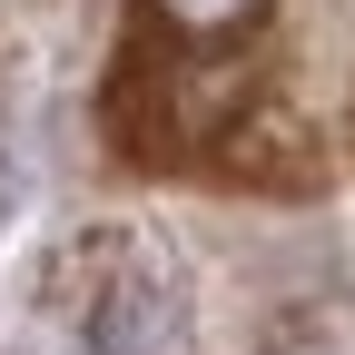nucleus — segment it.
Returning a JSON list of instances; mask_svg holds the SVG:
<instances>
[{
    "instance_id": "nucleus-1",
    "label": "nucleus",
    "mask_w": 355,
    "mask_h": 355,
    "mask_svg": "<svg viewBox=\"0 0 355 355\" xmlns=\"http://www.w3.org/2000/svg\"><path fill=\"white\" fill-rule=\"evenodd\" d=\"M89 355H188V286L158 257H128L89 306Z\"/></svg>"
},
{
    "instance_id": "nucleus-2",
    "label": "nucleus",
    "mask_w": 355,
    "mask_h": 355,
    "mask_svg": "<svg viewBox=\"0 0 355 355\" xmlns=\"http://www.w3.org/2000/svg\"><path fill=\"white\" fill-rule=\"evenodd\" d=\"M158 10L178 30H237V20H257V0H158Z\"/></svg>"
}]
</instances>
